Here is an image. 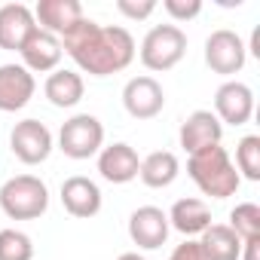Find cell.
<instances>
[{"mask_svg": "<svg viewBox=\"0 0 260 260\" xmlns=\"http://www.w3.org/2000/svg\"><path fill=\"white\" fill-rule=\"evenodd\" d=\"M242 242L245 239H260V205L254 202H239L230 211V223H226Z\"/></svg>", "mask_w": 260, "mask_h": 260, "instance_id": "cell-23", "label": "cell"}, {"mask_svg": "<svg viewBox=\"0 0 260 260\" xmlns=\"http://www.w3.org/2000/svg\"><path fill=\"white\" fill-rule=\"evenodd\" d=\"M199 248L205 260H239L242 254V239L226 226V223H211L199 236Z\"/></svg>", "mask_w": 260, "mask_h": 260, "instance_id": "cell-20", "label": "cell"}, {"mask_svg": "<svg viewBox=\"0 0 260 260\" xmlns=\"http://www.w3.org/2000/svg\"><path fill=\"white\" fill-rule=\"evenodd\" d=\"M61 52H68L74 58V64L89 74V77H110L125 71L135 61V37L119 25H107L101 28L92 19H80L74 28H68L61 37Z\"/></svg>", "mask_w": 260, "mask_h": 260, "instance_id": "cell-1", "label": "cell"}, {"mask_svg": "<svg viewBox=\"0 0 260 260\" xmlns=\"http://www.w3.org/2000/svg\"><path fill=\"white\" fill-rule=\"evenodd\" d=\"M10 150L25 166H40L52 153V132L40 119H22L10 132Z\"/></svg>", "mask_w": 260, "mask_h": 260, "instance_id": "cell-6", "label": "cell"}, {"mask_svg": "<svg viewBox=\"0 0 260 260\" xmlns=\"http://www.w3.org/2000/svg\"><path fill=\"white\" fill-rule=\"evenodd\" d=\"M166 217H169V226L178 230V233H184L187 239H190V236H202V233L211 226V208H208L202 199H196V196L178 199Z\"/></svg>", "mask_w": 260, "mask_h": 260, "instance_id": "cell-18", "label": "cell"}, {"mask_svg": "<svg viewBox=\"0 0 260 260\" xmlns=\"http://www.w3.org/2000/svg\"><path fill=\"white\" fill-rule=\"evenodd\" d=\"M169 230H172L169 217L156 205H141V208H135L132 214H128V239H132L138 248H144V251L162 248L166 239H169Z\"/></svg>", "mask_w": 260, "mask_h": 260, "instance_id": "cell-9", "label": "cell"}, {"mask_svg": "<svg viewBox=\"0 0 260 260\" xmlns=\"http://www.w3.org/2000/svg\"><path fill=\"white\" fill-rule=\"evenodd\" d=\"M80 19H83V4L80 0H40V4L34 7L37 28L52 34V37H61Z\"/></svg>", "mask_w": 260, "mask_h": 260, "instance_id": "cell-17", "label": "cell"}, {"mask_svg": "<svg viewBox=\"0 0 260 260\" xmlns=\"http://www.w3.org/2000/svg\"><path fill=\"white\" fill-rule=\"evenodd\" d=\"M138 55L147 71H156V74L172 71L187 55V34L178 25H153L141 40Z\"/></svg>", "mask_w": 260, "mask_h": 260, "instance_id": "cell-4", "label": "cell"}, {"mask_svg": "<svg viewBox=\"0 0 260 260\" xmlns=\"http://www.w3.org/2000/svg\"><path fill=\"white\" fill-rule=\"evenodd\" d=\"M181 172V162L172 150H153L150 156L141 159V169H138V178L150 187V190H162V187H172L175 178Z\"/></svg>", "mask_w": 260, "mask_h": 260, "instance_id": "cell-19", "label": "cell"}, {"mask_svg": "<svg viewBox=\"0 0 260 260\" xmlns=\"http://www.w3.org/2000/svg\"><path fill=\"white\" fill-rule=\"evenodd\" d=\"M116 260H144V257H141L138 251H125V254H119Z\"/></svg>", "mask_w": 260, "mask_h": 260, "instance_id": "cell-29", "label": "cell"}, {"mask_svg": "<svg viewBox=\"0 0 260 260\" xmlns=\"http://www.w3.org/2000/svg\"><path fill=\"white\" fill-rule=\"evenodd\" d=\"M104 147V125L92 113H77L58 128V150L71 159H89L98 156Z\"/></svg>", "mask_w": 260, "mask_h": 260, "instance_id": "cell-5", "label": "cell"}, {"mask_svg": "<svg viewBox=\"0 0 260 260\" xmlns=\"http://www.w3.org/2000/svg\"><path fill=\"white\" fill-rule=\"evenodd\" d=\"M162 10L172 16V22H190L202 13V0H162Z\"/></svg>", "mask_w": 260, "mask_h": 260, "instance_id": "cell-25", "label": "cell"}, {"mask_svg": "<svg viewBox=\"0 0 260 260\" xmlns=\"http://www.w3.org/2000/svg\"><path fill=\"white\" fill-rule=\"evenodd\" d=\"M214 116L220 125H245L254 116V92L239 80H226L214 92Z\"/></svg>", "mask_w": 260, "mask_h": 260, "instance_id": "cell-10", "label": "cell"}, {"mask_svg": "<svg viewBox=\"0 0 260 260\" xmlns=\"http://www.w3.org/2000/svg\"><path fill=\"white\" fill-rule=\"evenodd\" d=\"M239 260H260V239H245Z\"/></svg>", "mask_w": 260, "mask_h": 260, "instance_id": "cell-28", "label": "cell"}, {"mask_svg": "<svg viewBox=\"0 0 260 260\" xmlns=\"http://www.w3.org/2000/svg\"><path fill=\"white\" fill-rule=\"evenodd\" d=\"M122 107L132 119H153L166 107V92L153 77H132L122 89Z\"/></svg>", "mask_w": 260, "mask_h": 260, "instance_id": "cell-8", "label": "cell"}, {"mask_svg": "<svg viewBox=\"0 0 260 260\" xmlns=\"http://www.w3.org/2000/svg\"><path fill=\"white\" fill-rule=\"evenodd\" d=\"M236 172L239 178L260 181V135H245L236 144Z\"/></svg>", "mask_w": 260, "mask_h": 260, "instance_id": "cell-22", "label": "cell"}, {"mask_svg": "<svg viewBox=\"0 0 260 260\" xmlns=\"http://www.w3.org/2000/svg\"><path fill=\"white\" fill-rule=\"evenodd\" d=\"M61 205L71 217L89 220L101 211V190H98L95 181H89L83 175H74L61 184Z\"/></svg>", "mask_w": 260, "mask_h": 260, "instance_id": "cell-16", "label": "cell"}, {"mask_svg": "<svg viewBox=\"0 0 260 260\" xmlns=\"http://www.w3.org/2000/svg\"><path fill=\"white\" fill-rule=\"evenodd\" d=\"M178 138H181V147L193 156V153H199V150H205V147L220 144L223 125H220V119H217L211 110H193V113L181 122Z\"/></svg>", "mask_w": 260, "mask_h": 260, "instance_id": "cell-11", "label": "cell"}, {"mask_svg": "<svg viewBox=\"0 0 260 260\" xmlns=\"http://www.w3.org/2000/svg\"><path fill=\"white\" fill-rule=\"evenodd\" d=\"M116 10H119L125 19L141 22V19H150V16H153L156 0H116Z\"/></svg>", "mask_w": 260, "mask_h": 260, "instance_id": "cell-26", "label": "cell"}, {"mask_svg": "<svg viewBox=\"0 0 260 260\" xmlns=\"http://www.w3.org/2000/svg\"><path fill=\"white\" fill-rule=\"evenodd\" d=\"M0 208L10 220H37L49 208V190L37 175H16L0 187Z\"/></svg>", "mask_w": 260, "mask_h": 260, "instance_id": "cell-3", "label": "cell"}, {"mask_svg": "<svg viewBox=\"0 0 260 260\" xmlns=\"http://www.w3.org/2000/svg\"><path fill=\"white\" fill-rule=\"evenodd\" d=\"M169 260H205V254H202V248H199L196 239H187V242H181V245L169 254Z\"/></svg>", "mask_w": 260, "mask_h": 260, "instance_id": "cell-27", "label": "cell"}, {"mask_svg": "<svg viewBox=\"0 0 260 260\" xmlns=\"http://www.w3.org/2000/svg\"><path fill=\"white\" fill-rule=\"evenodd\" d=\"M248 61V52H245V40L230 31V28H217L208 34L205 40V64L220 74V77H233L245 68Z\"/></svg>", "mask_w": 260, "mask_h": 260, "instance_id": "cell-7", "label": "cell"}, {"mask_svg": "<svg viewBox=\"0 0 260 260\" xmlns=\"http://www.w3.org/2000/svg\"><path fill=\"white\" fill-rule=\"evenodd\" d=\"M0 260H34V242L22 230H0Z\"/></svg>", "mask_w": 260, "mask_h": 260, "instance_id": "cell-24", "label": "cell"}, {"mask_svg": "<svg viewBox=\"0 0 260 260\" xmlns=\"http://www.w3.org/2000/svg\"><path fill=\"white\" fill-rule=\"evenodd\" d=\"M49 104L55 107H74L83 101V92H86V83L77 71H52L46 77V86H43Z\"/></svg>", "mask_w": 260, "mask_h": 260, "instance_id": "cell-21", "label": "cell"}, {"mask_svg": "<svg viewBox=\"0 0 260 260\" xmlns=\"http://www.w3.org/2000/svg\"><path fill=\"white\" fill-rule=\"evenodd\" d=\"M34 74L22 64H0V110L16 113L34 98Z\"/></svg>", "mask_w": 260, "mask_h": 260, "instance_id": "cell-13", "label": "cell"}, {"mask_svg": "<svg viewBox=\"0 0 260 260\" xmlns=\"http://www.w3.org/2000/svg\"><path fill=\"white\" fill-rule=\"evenodd\" d=\"M138 169H141V159H138L135 147H128L125 141H116V144H107V147L98 150V175L107 184H128V181H135Z\"/></svg>", "mask_w": 260, "mask_h": 260, "instance_id": "cell-12", "label": "cell"}, {"mask_svg": "<svg viewBox=\"0 0 260 260\" xmlns=\"http://www.w3.org/2000/svg\"><path fill=\"white\" fill-rule=\"evenodd\" d=\"M37 31L34 10L25 4H4L0 7V49L19 52L22 43Z\"/></svg>", "mask_w": 260, "mask_h": 260, "instance_id": "cell-15", "label": "cell"}, {"mask_svg": "<svg viewBox=\"0 0 260 260\" xmlns=\"http://www.w3.org/2000/svg\"><path fill=\"white\" fill-rule=\"evenodd\" d=\"M19 55H22V68L25 71H31V74H52V71H58V61H61V43H58V37H52V34L37 28L22 43Z\"/></svg>", "mask_w": 260, "mask_h": 260, "instance_id": "cell-14", "label": "cell"}, {"mask_svg": "<svg viewBox=\"0 0 260 260\" xmlns=\"http://www.w3.org/2000/svg\"><path fill=\"white\" fill-rule=\"evenodd\" d=\"M187 172H190L193 184L211 199H230V196H236V190L242 184L226 147H220V144L193 153L187 159Z\"/></svg>", "mask_w": 260, "mask_h": 260, "instance_id": "cell-2", "label": "cell"}]
</instances>
